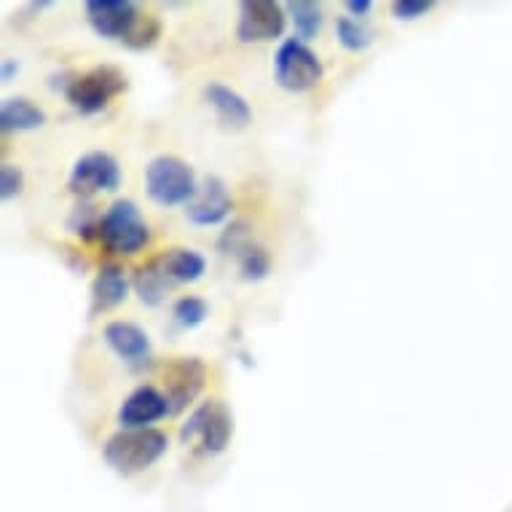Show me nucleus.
Wrapping results in <instances>:
<instances>
[{"instance_id": "b1692460", "label": "nucleus", "mask_w": 512, "mask_h": 512, "mask_svg": "<svg viewBox=\"0 0 512 512\" xmlns=\"http://www.w3.org/2000/svg\"><path fill=\"white\" fill-rule=\"evenodd\" d=\"M100 220L94 215V207H78L73 212V218H70V228H73V234L84 236V239H92V236H100Z\"/></svg>"}, {"instance_id": "20e7f679", "label": "nucleus", "mask_w": 512, "mask_h": 512, "mask_svg": "<svg viewBox=\"0 0 512 512\" xmlns=\"http://www.w3.org/2000/svg\"><path fill=\"white\" fill-rule=\"evenodd\" d=\"M126 92V76L113 65H100L76 76L65 89V97L78 113L94 116L116 100L118 94Z\"/></svg>"}, {"instance_id": "f3484780", "label": "nucleus", "mask_w": 512, "mask_h": 512, "mask_svg": "<svg viewBox=\"0 0 512 512\" xmlns=\"http://www.w3.org/2000/svg\"><path fill=\"white\" fill-rule=\"evenodd\" d=\"M46 124V113H43L35 102L27 97H9L0 105V129L9 132H33Z\"/></svg>"}, {"instance_id": "393cba45", "label": "nucleus", "mask_w": 512, "mask_h": 512, "mask_svg": "<svg viewBox=\"0 0 512 512\" xmlns=\"http://www.w3.org/2000/svg\"><path fill=\"white\" fill-rule=\"evenodd\" d=\"M432 9H435V3H432V0H395V3H392V14H395L400 22L421 19Z\"/></svg>"}, {"instance_id": "6ab92c4d", "label": "nucleus", "mask_w": 512, "mask_h": 512, "mask_svg": "<svg viewBox=\"0 0 512 512\" xmlns=\"http://www.w3.org/2000/svg\"><path fill=\"white\" fill-rule=\"evenodd\" d=\"M167 285L169 279L161 274L156 263H148L135 274V290L145 306H159L164 301V295H167Z\"/></svg>"}, {"instance_id": "9b49d317", "label": "nucleus", "mask_w": 512, "mask_h": 512, "mask_svg": "<svg viewBox=\"0 0 512 512\" xmlns=\"http://www.w3.org/2000/svg\"><path fill=\"white\" fill-rule=\"evenodd\" d=\"M172 416L169 400L156 387H137L118 408L121 429H151V424Z\"/></svg>"}, {"instance_id": "2eb2a0df", "label": "nucleus", "mask_w": 512, "mask_h": 512, "mask_svg": "<svg viewBox=\"0 0 512 512\" xmlns=\"http://www.w3.org/2000/svg\"><path fill=\"white\" fill-rule=\"evenodd\" d=\"M156 266L169 282H199L207 271V261L204 255H199L196 250H188V247H172V250H164L156 258Z\"/></svg>"}, {"instance_id": "6e6552de", "label": "nucleus", "mask_w": 512, "mask_h": 512, "mask_svg": "<svg viewBox=\"0 0 512 512\" xmlns=\"http://www.w3.org/2000/svg\"><path fill=\"white\" fill-rule=\"evenodd\" d=\"M287 11L274 0H244L239 6L236 38L242 43H266L285 33Z\"/></svg>"}, {"instance_id": "4468645a", "label": "nucleus", "mask_w": 512, "mask_h": 512, "mask_svg": "<svg viewBox=\"0 0 512 512\" xmlns=\"http://www.w3.org/2000/svg\"><path fill=\"white\" fill-rule=\"evenodd\" d=\"M204 100L210 102V108L218 113L220 124L231 129H244L252 121V110L242 94L226 84L204 86Z\"/></svg>"}, {"instance_id": "412c9836", "label": "nucleus", "mask_w": 512, "mask_h": 512, "mask_svg": "<svg viewBox=\"0 0 512 512\" xmlns=\"http://www.w3.org/2000/svg\"><path fill=\"white\" fill-rule=\"evenodd\" d=\"M207 311H210L207 309V301H202L199 295H183V298L175 303L172 317H175V322L180 328L194 330L207 319Z\"/></svg>"}, {"instance_id": "9d476101", "label": "nucleus", "mask_w": 512, "mask_h": 512, "mask_svg": "<svg viewBox=\"0 0 512 512\" xmlns=\"http://www.w3.org/2000/svg\"><path fill=\"white\" fill-rule=\"evenodd\" d=\"M207 381V365L199 357H177L164 370V387H167L169 411L180 413L194 403L196 395L204 389Z\"/></svg>"}, {"instance_id": "f8f14e48", "label": "nucleus", "mask_w": 512, "mask_h": 512, "mask_svg": "<svg viewBox=\"0 0 512 512\" xmlns=\"http://www.w3.org/2000/svg\"><path fill=\"white\" fill-rule=\"evenodd\" d=\"M231 210H234V202H231L226 183L220 177H204L196 199L185 207V215L196 226H220L223 220H228Z\"/></svg>"}, {"instance_id": "1a4fd4ad", "label": "nucleus", "mask_w": 512, "mask_h": 512, "mask_svg": "<svg viewBox=\"0 0 512 512\" xmlns=\"http://www.w3.org/2000/svg\"><path fill=\"white\" fill-rule=\"evenodd\" d=\"M68 185L73 194L84 196V199L94 194H105V191H116L121 185V167L110 153H86L70 169Z\"/></svg>"}, {"instance_id": "5701e85b", "label": "nucleus", "mask_w": 512, "mask_h": 512, "mask_svg": "<svg viewBox=\"0 0 512 512\" xmlns=\"http://www.w3.org/2000/svg\"><path fill=\"white\" fill-rule=\"evenodd\" d=\"M22 188H25V172L14 164H3L0 167V199L11 202L22 194Z\"/></svg>"}, {"instance_id": "4be33fe9", "label": "nucleus", "mask_w": 512, "mask_h": 512, "mask_svg": "<svg viewBox=\"0 0 512 512\" xmlns=\"http://www.w3.org/2000/svg\"><path fill=\"white\" fill-rule=\"evenodd\" d=\"M336 35L338 43L344 46L346 51H365L373 43V35L365 30V27L352 17H341L336 22Z\"/></svg>"}, {"instance_id": "a211bd4d", "label": "nucleus", "mask_w": 512, "mask_h": 512, "mask_svg": "<svg viewBox=\"0 0 512 512\" xmlns=\"http://www.w3.org/2000/svg\"><path fill=\"white\" fill-rule=\"evenodd\" d=\"M287 17L293 19L295 38L303 43L314 41L322 30V9L317 3H309V0H295V3H287Z\"/></svg>"}, {"instance_id": "7ed1b4c3", "label": "nucleus", "mask_w": 512, "mask_h": 512, "mask_svg": "<svg viewBox=\"0 0 512 512\" xmlns=\"http://www.w3.org/2000/svg\"><path fill=\"white\" fill-rule=\"evenodd\" d=\"M100 242L113 255H137L151 242L148 223L132 199H118L105 210L100 220Z\"/></svg>"}, {"instance_id": "423d86ee", "label": "nucleus", "mask_w": 512, "mask_h": 512, "mask_svg": "<svg viewBox=\"0 0 512 512\" xmlns=\"http://www.w3.org/2000/svg\"><path fill=\"white\" fill-rule=\"evenodd\" d=\"M234 435V419L231 411L220 400H207L196 408L183 427H180V440L183 443H202L204 454H223L226 451L228 440Z\"/></svg>"}, {"instance_id": "39448f33", "label": "nucleus", "mask_w": 512, "mask_h": 512, "mask_svg": "<svg viewBox=\"0 0 512 512\" xmlns=\"http://www.w3.org/2000/svg\"><path fill=\"white\" fill-rule=\"evenodd\" d=\"M322 62L309 43L287 38L274 54V78L287 92H309L322 81Z\"/></svg>"}, {"instance_id": "a878e982", "label": "nucleus", "mask_w": 512, "mask_h": 512, "mask_svg": "<svg viewBox=\"0 0 512 512\" xmlns=\"http://www.w3.org/2000/svg\"><path fill=\"white\" fill-rule=\"evenodd\" d=\"M159 22H156V19H148V22H140V27H137L135 30V35H132V38H129V41H126V46H132V49H145V46H151L153 41H156V38H159Z\"/></svg>"}, {"instance_id": "cd10ccee", "label": "nucleus", "mask_w": 512, "mask_h": 512, "mask_svg": "<svg viewBox=\"0 0 512 512\" xmlns=\"http://www.w3.org/2000/svg\"><path fill=\"white\" fill-rule=\"evenodd\" d=\"M19 73V65L14 59H3V70H0V78H3V84H9L11 78Z\"/></svg>"}, {"instance_id": "0eeeda50", "label": "nucleus", "mask_w": 512, "mask_h": 512, "mask_svg": "<svg viewBox=\"0 0 512 512\" xmlns=\"http://www.w3.org/2000/svg\"><path fill=\"white\" fill-rule=\"evenodd\" d=\"M86 19L100 38L124 43L135 35V30L143 22L135 0H89Z\"/></svg>"}, {"instance_id": "f03ea898", "label": "nucleus", "mask_w": 512, "mask_h": 512, "mask_svg": "<svg viewBox=\"0 0 512 512\" xmlns=\"http://www.w3.org/2000/svg\"><path fill=\"white\" fill-rule=\"evenodd\" d=\"M145 191L159 207H188L199 194V183L188 161L161 153L145 167Z\"/></svg>"}, {"instance_id": "dca6fc26", "label": "nucleus", "mask_w": 512, "mask_h": 512, "mask_svg": "<svg viewBox=\"0 0 512 512\" xmlns=\"http://www.w3.org/2000/svg\"><path fill=\"white\" fill-rule=\"evenodd\" d=\"M129 295V279L121 266H102L92 282V311H110L121 306Z\"/></svg>"}, {"instance_id": "f257e3e1", "label": "nucleus", "mask_w": 512, "mask_h": 512, "mask_svg": "<svg viewBox=\"0 0 512 512\" xmlns=\"http://www.w3.org/2000/svg\"><path fill=\"white\" fill-rule=\"evenodd\" d=\"M167 435L161 429H121L102 445V459L118 475H137L167 454Z\"/></svg>"}, {"instance_id": "bb28decb", "label": "nucleus", "mask_w": 512, "mask_h": 512, "mask_svg": "<svg viewBox=\"0 0 512 512\" xmlns=\"http://www.w3.org/2000/svg\"><path fill=\"white\" fill-rule=\"evenodd\" d=\"M346 11L352 14V17H368L370 11H373V3L370 0H346Z\"/></svg>"}, {"instance_id": "aec40b11", "label": "nucleus", "mask_w": 512, "mask_h": 512, "mask_svg": "<svg viewBox=\"0 0 512 512\" xmlns=\"http://www.w3.org/2000/svg\"><path fill=\"white\" fill-rule=\"evenodd\" d=\"M236 255H239V271H242L244 282H261V279L269 277L271 258L263 247H258V244H244Z\"/></svg>"}, {"instance_id": "ddd939ff", "label": "nucleus", "mask_w": 512, "mask_h": 512, "mask_svg": "<svg viewBox=\"0 0 512 512\" xmlns=\"http://www.w3.org/2000/svg\"><path fill=\"white\" fill-rule=\"evenodd\" d=\"M105 344L129 365H140L151 357V338L140 325L135 322H124V319H113L102 330Z\"/></svg>"}]
</instances>
